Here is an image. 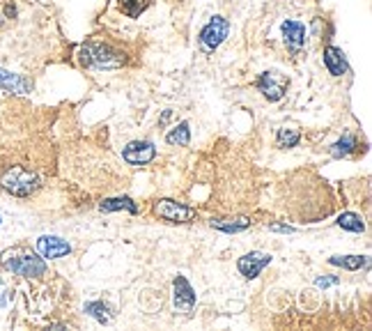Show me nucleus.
<instances>
[{
	"label": "nucleus",
	"instance_id": "obj_3",
	"mask_svg": "<svg viewBox=\"0 0 372 331\" xmlns=\"http://www.w3.org/2000/svg\"><path fill=\"white\" fill-rule=\"evenodd\" d=\"M152 212H154V216H159V219L168 221V223H191V221H195V216H198V212H195L193 207L177 203V200H170V198L157 200L152 207Z\"/></svg>",
	"mask_w": 372,
	"mask_h": 331
},
{
	"label": "nucleus",
	"instance_id": "obj_12",
	"mask_svg": "<svg viewBox=\"0 0 372 331\" xmlns=\"http://www.w3.org/2000/svg\"><path fill=\"white\" fill-rule=\"evenodd\" d=\"M0 88L12 92V95H28V92H33V81L0 67Z\"/></svg>",
	"mask_w": 372,
	"mask_h": 331
},
{
	"label": "nucleus",
	"instance_id": "obj_16",
	"mask_svg": "<svg viewBox=\"0 0 372 331\" xmlns=\"http://www.w3.org/2000/svg\"><path fill=\"white\" fill-rule=\"evenodd\" d=\"M99 210L101 212H129V214H138V205L133 203L131 198H127V195H120V198H106L99 203Z\"/></svg>",
	"mask_w": 372,
	"mask_h": 331
},
{
	"label": "nucleus",
	"instance_id": "obj_9",
	"mask_svg": "<svg viewBox=\"0 0 372 331\" xmlns=\"http://www.w3.org/2000/svg\"><path fill=\"white\" fill-rule=\"evenodd\" d=\"M154 157H157V148L150 141H133L122 150V159L129 166H145L154 161Z\"/></svg>",
	"mask_w": 372,
	"mask_h": 331
},
{
	"label": "nucleus",
	"instance_id": "obj_20",
	"mask_svg": "<svg viewBox=\"0 0 372 331\" xmlns=\"http://www.w3.org/2000/svg\"><path fill=\"white\" fill-rule=\"evenodd\" d=\"M86 313L90 317H95L97 322H101V325L113 322V310H110L108 304H103V302H88L86 304Z\"/></svg>",
	"mask_w": 372,
	"mask_h": 331
},
{
	"label": "nucleus",
	"instance_id": "obj_26",
	"mask_svg": "<svg viewBox=\"0 0 372 331\" xmlns=\"http://www.w3.org/2000/svg\"><path fill=\"white\" fill-rule=\"evenodd\" d=\"M5 283H3V278H0V308H3L7 304V297H5Z\"/></svg>",
	"mask_w": 372,
	"mask_h": 331
},
{
	"label": "nucleus",
	"instance_id": "obj_25",
	"mask_svg": "<svg viewBox=\"0 0 372 331\" xmlns=\"http://www.w3.org/2000/svg\"><path fill=\"white\" fill-rule=\"evenodd\" d=\"M338 283H340L338 276H319L317 281H315L317 287H329V285H338Z\"/></svg>",
	"mask_w": 372,
	"mask_h": 331
},
{
	"label": "nucleus",
	"instance_id": "obj_4",
	"mask_svg": "<svg viewBox=\"0 0 372 331\" xmlns=\"http://www.w3.org/2000/svg\"><path fill=\"white\" fill-rule=\"evenodd\" d=\"M227 33H230V24H227V19L225 16H214L210 24L200 30V37H198L205 54H214V51L225 41Z\"/></svg>",
	"mask_w": 372,
	"mask_h": 331
},
{
	"label": "nucleus",
	"instance_id": "obj_10",
	"mask_svg": "<svg viewBox=\"0 0 372 331\" xmlns=\"http://www.w3.org/2000/svg\"><path fill=\"white\" fill-rule=\"evenodd\" d=\"M37 253L44 260H56V258H65L71 253V244L56 235H41L37 240Z\"/></svg>",
	"mask_w": 372,
	"mask_h": 331
},
{
	"label": "nucleus",
	"instance_id": "obj_13",
	"mask_svg": "<svg viewBox=\"0 0 372 331\" xmlns=\"http://www.w3.org/2000/svg\"><path fill=\"white\" fill-rule=\"evenodd\" d=\"M322 60H324V67L329 69L331 76H343V74H347V71H349L347 58L343 54V49H338V46H326Z\"/></svg>",
	"mask_w": 372,
	"mask_h": 331
},
{
	"label": "nucleus",
	"instance_id": "obj_18",
	"mask_svg": "<svg viewBox=\"0 0 372 331\" xmlns=\"http://www.w3.org/2000/svg\"><path fill=\"white\" fill-rule=\"evenodd\" d=\"M340 228H343V230H347V233H354V235H361V233H366V223H363V219H361L358 214H354V212H343L338 216V221H336Z\"/></svg>",
	"mask_w": 372,
	"mask_h": 331
},
{
	"label": "nucleus",
	"instance_id": "obj_15",
	"mask_svg": "<svg viewBox=\"0 0 372 331\" xmlns=\"http://www.w3.org/2000/svg\"><path fill=\"white\" fill-rule=\"evenodd\" d=\"M356 150H358V141H356V136H351V133H345L343 138L336 141L329 148L331 157L334 159H345V157H349V154H354Z\"/></svg>",
	"mask_w": 372,
	"mask_h": 331
},
{
	"label": "nucleus",
	"instance_id": "obj_6",
	"mask_svg": "<svg viewBox=\"0 0 372 331\" xmlns=\"http://www.w3.org/2000/svg\"><path fill=\"white\" fill-rule=\"evenodd\" d=\"M127 65V56L110 44H92V65L95 69H120Z\"/></svg>",
	"mask_w": 372,
	"mask_h": 331
},
{
	"label": "nucleus",
	"instance_id": "obj_23",
	"mask_svg": "<svg viewBox=\"0 0 372 331\" xmlns=\"http://www.w3.org/2000/svg\"><path fill=\"white\" fill-rule=\"evenodd\" d=\"M78 65L81 67H90L92 65V44L86 41L81 49H78Z\"/></svg>",
	"mask_w": 372,
	"mask_h": 331
},
{
	"label": "nucleus",
	"instance_id": "obj_2",
	"mask_svg": "<svg viewBox=\"0 0 372 331\" xmlns=\"http://www.w3.org/2000/svg\"><path fill=\"white\" fill-rule=\"evenodd\" d=\"M39 178L37 173H33L26 166H12V168H7L3 173V178H0V186L7 191L16 195V198H28L30 193H35L39 189Z\"/></svg>",
	"mask_w": 372,
	"mask_h": 331
},
{
	"label": "nucleus",
	"instance_id": "obj_1",
	"mask_svg": "<svg viewBox=\"0 0 372 331\" xmlns=\"http://www.w3.org/2000/svg\"><path fill=\"white\" fill-rule=\"evenodd\" d=\"M0 265L21 278H41L46 274V260L28 246H12L0 253Z\"/></svg>",
	"mask_w": 372,
	"mask_h": 331
},
{
	"label": "nucleus",
	"instance_id": "obj_11",
	"mask_svg": "<svg viewBox=\"0 0 372 331\" xmlns=\"http://www.w3.org/2000/svg\"><path fill=\"white\" fill-rule=\"evenodd\" d=\"M281 33H283V39H285V46L292 51L294 56L301 54V49L306 46V28H304V24L287 19V21H283Z\"/></svg>",
	"mask_w": 372,
	"mask_h": 331
},
{
	"label": "nucleus",
	"instance_id": "obj_27",
	"mask_svg": "<svg viewBox=\"0 0 372 331\" xmlns=\"http://www.w3.org/2000/svg\"><path fill=\"white\" fill-rule=\"evenodd\" d=\"M5 12H7V16H12V19L16 16V9H14L12 5H7V7H5Z\"/></svg>",
	"mask_w": 372,
	"mask_h": 331
},
{
	"label": "nucleus",
	"instance_id": "obj_21",
	"mask_svg": "<svg viewBox=\"0 0 372 331\" xmlns=\"http://www.w3.org/2000/svg\"><path fill=\"white\" fill-rule=\"evenodd\" d=\"M150 5L152 0H120V12L129 19H138Z\"/></svg>",
	"mask_w": 372,
	"mask_h": 331
},
{
	"label": "nucleus",
	"instance_id": "obj_24",
	"mask_svg": "<svg viewBox=\"0 0 372 331\" xmlns=\"http://www.w3.org/2000/svg\"><path fill=\"white\" fill-rule=\"evenodd\" d=\"M269 230H272V233L289 235V233H296V228H294V225H285V223H269Z\"/></svg>",
	"mask_w": 372,
	"mask_h": 331
},
{
	"label": "nucleus",
	"instance_id": "obj_8",
	"mask_svg": "<svg viewBox=\"0 0 372 331\" xmlns=\"http://www.w3.org/2000/svg\"><path fill=\"white\" fill-rule=\"evenodd\" d=\"M267 265H272V255L262 253V251H251L237 260V269H239V274L244 278H248V281H253V278L260 276Z\"/></svg>",
	"mask_w": 372,
	"mask_h": 331
},
{
	"label": "nucleus",
	"instance_id": "obj_7",
	"mask_svg": "<svg viewBox=\"0 0 372 331\" xmlns=\"http://www.w3.org/2000/svg\"><path fill=\"white\" fill-rule=\"evenodd\" d=\"M195 302H198V297H195V290L191 287V283L186 281V276H175V281H172V304H175V310H180V313L189 315L191 310L195 308Z\"/></svg>",
	"mask_w": 372,
	"mask_h": 331
},
{
	"label": "nucleus",
	"instance_id": "obj_14",
	"mask_svg": "<svg viewBox=\"0 0 372 331\" xmlns=\"http://www.w3.org/2000/svg\"><path fill=\"white\" fill-rule=\"evenodd\" d=\"M210 225L216 228V230H221L225 235H237V233H244L251 228V219L248 216H232V219H210Z\"/></svg>",
	"mask_w": 372,
	"mask_h": 331
},
{
	"label": "nucleus",
	"instance_id": "obj_17",
	"mask_svg": "<svg viewBox=\"0 0 372 331\" xmlns=\"http://www.w3.org/2000/svg\"><path fill=\"white\" fill-rule=\"evenodd\" d=\"M329 265L343 267L347 272H358V269L368 267V255H334L329 258Z\"/></svg>",
	"mask_w": 372,
	"mask_h": 331
},
{
	"label": "nucleus",
	"instance_id": "obj_22",
	"mask_svg": "<svg viewBox=\"0 0 372 331\" xmlns=\"http://www.w3.org/2000/svg\"><path fill=\"white\" fill-rule=\"evenodd\" d=\"M299 141H301V133L296 129H287V127H281L276 131V145L283 150H289V148H296Z\"/></svg>",
	"mask_w": 372,
	"mask_h": 331
},
{
	"label": "nucleus",
	"instance_id": "obj_5",
	"mask_svg": "<svg viewBox=\"0 0 372 331\" xmlns=\"http://www.w3.org/2000/svg\"><path fill=\"white\" fill-rule=\"evenodd\" d=\"M255 88L260 90L269 101H281L285 97L287 88H289V81H287L285 74H281V71L269 69V71H262V74L257 76Z\"/></svg>",
	"mask_w": 372,
	"mask_h": 331
},
{
	"label": "nucleus",
	"instance_id": "obj_19",
	"mask_svg": "<svg viewBox=\"0 0 372 331\" xmlns=\"http://www.w3.org/2000/svg\"><path fill=\"white\" fill-rule=\"evenodd\" d=\"M165 143H168V145H180V148H186V145L191 143L189 122H180L172 131L165 133Z\"/></svg>",
	"mask_w": 372,
	"mask_h": 331
}]
</instances>
